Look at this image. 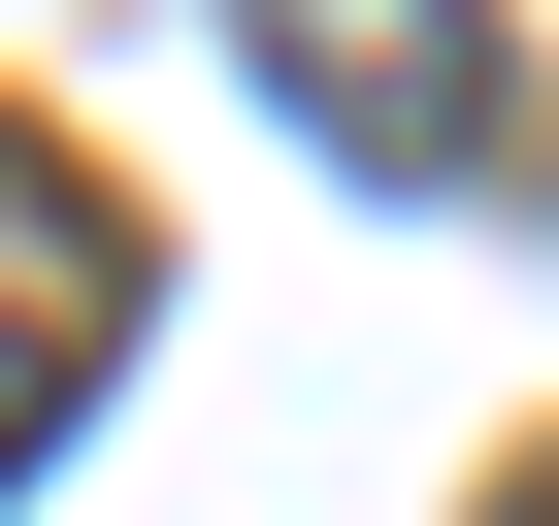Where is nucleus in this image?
Returning a JSON list of instances; mask_svg holds the SVG:
<instances>
[{
  "mask_svg": "<svg viewBox=\"0 0 559 526\" xmlns=\"http://www.w3.org/2000/svg\"><path fill=\"white\" fill-rule=\"evenodd\" d=\"M230 34H263V99H297L362 198H493V132H526L493 0H230Z\"/></svg>",
  "mask_w": 559,
  "mask_h": 526,
  "instance_id": "nucleus-1",
  "label": "nucleus"
},
{
  "mask_svg": "<svg viewBox=\"0 0 559 526\" xmlns=\"http://www.w3.org/2000/svg\"><path fill=\"white\" fill-rule=\"evenodd\" d=\"M99 330H132V198L0 132V461H34V428L99 395Z\"/></svg>",
  "mask_w": 559,
  "mask_h": 526,
  "instance_id": "nucleus-2",
  "label": "nucleus"
}]
</instances>
